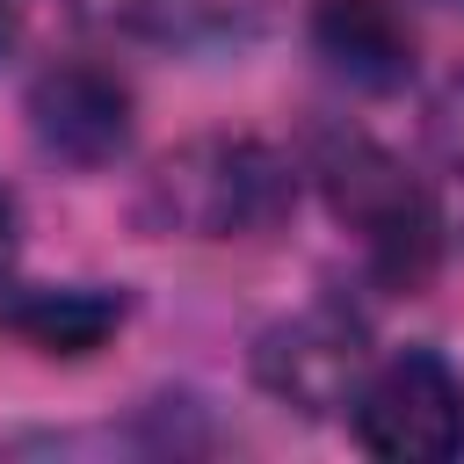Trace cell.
Returning a JSON list of instances; mask_svg holds the SVG:
<instances>
[{
  "label": "cell",
  "instance_id": "obj_6",
  "mask_svg": "<svg viewBox=\"0 0 464 464\" xmlns=\"http://www.w3.org/2000/svg\"><path fill=\"white\" fill-rule=\"evenodd\" d=\"M123 326V290L109 283H0V334L44 355H94Z\"/></svg>",
  "mask_w": 464,
  "mask_h": 464
},
{
  "label": "cell",
  "instance_id": "obj_9",
  "mask_svg": "<svg viewBox=\"0 0 464 464\" xmlns=\"http://www.w3.org/2000/svg\"><path fill=\"white\" fill-rule=\"evenodd\" d=\"M7 268H14V196L0 181V283H7Z\"/></svg>",
  "mask_w": 464,
  "mask_h": 464
},
{
  "label": "cell",
  "instance_id": "obj_7",
  "mask_svg": "<svg viewBox=\"0 0 464 464\" xmlns=\"http://www.w3.org/2000/svg\"><path fill=\"white\" fill-rule=\"evenodd\" d=\"M312 51L326 58V72H341L348 87H370V94H392L413 72V29L384 0H319Z\"/></svg>",
  "mask_w": 464,
  "mask_h": 464
},
{
  "label": "cell",
  "instance_id": "obj_4",
  "mask_svg": "<svg viewBox=\"0 0 464 464\" xmlns=\"http://www.w3.org/2000/svg\"><path fill=\"white\" fill-rule=\"evenodd\" d=\"M370 370H377L370 362V326H362V312H348L334 297H319L312 312H297V319H283V326H268L254 341L261 392L283 399V406H297V413H341V406H355V392L370 384Z\"/></svg>",
  "mask_w": 464,
  "mask_h": 464
},
{
  "label": "cell",
  "instance_id": "obj_5",
  "mask_svg": "<svg viewBox=\"0 0 464 464\" xmlns=\"http://www.w3.org/2000/svg\"><path fill=\"white\" fill-rule=\"evenodd\" d=\"M29 130L65 167H109L130 152V87L87 58L44 65L29 87Z\"/></svg>",
  "mask_w": 464,
  "mask_h": 464
},
{
  "label": "cell",
  "instance_id": "obj_8",
  "mask_svg": "<svg viewBox=\"0 0 464 464\" xmlns=\"http://www.w3.org/2000/svg\"><path fill=\"white\" fill-rule=\"evenodd\" d=\"M428 145L464 174V80H450V87L435 94V109H428Z\"/></svg>",
  "mask_w": 464,
  "mask_h": 464
},
{
  "label": "cell",
  "instance_id": "obj_2",
  "mask_svg": "<svg viewBox=\"0 0 464 464\" xmlns=\"http://www.w3.org/2000/svg\"><path fill=\"white\" fill-rule=\"evenodd\" d=\"M297 203V174L261 138H188L145 181V218L188 239H254L276 232Z\"/></svg>",
  "mask_w": 464,
  "mask_h": 464
},
{
  "label": "cell",
  "instance_id": "obj_1",
  "mask_svg": "<svg viewBox=\"0 0 464 464\" xmlns=\"http://www.w3.org/2000/svg\"><path fill=\"white\" fill-rule=\"evenodd\" d=\"M312 181L326 210L362 239V261L384 290H420L442 261V203L420 174H406L399 152H384L370 130L326 123L312 138Z\"/></svg>",
  "mask_w": 464,
  "mask_h": 464
},
{
  "label": "cell",
  "instance_id": "obj_3",
  "mask_svg": "<svg viewBox=\"0 0 464 464\" xmlns=\"http://www.w3.org/2000/svg\"><path fill=\"white\" fill-rule=\"evenodd\" d=\"M355 442L392 464H450L464 457V377L435 348H406L370 370L355 392Z\"/></svg>",
  "mask_w": 464,
  "mask_h": 464
},
{
  "label": "cell",
  "instance_id": "obj_10",
  "mask_svg": "<svg viewBox=\"0 0 464 464\" xmlns=\"http://www.w3.org/2000/svg\"><path fill=\"white\" fill-rule=\"evenodd\" d=\"M14 29H22V0H0V58L14 51Z\"/></svg>",
  "mask_w": 464,
  "mask_h": 464
}]
</instances>
